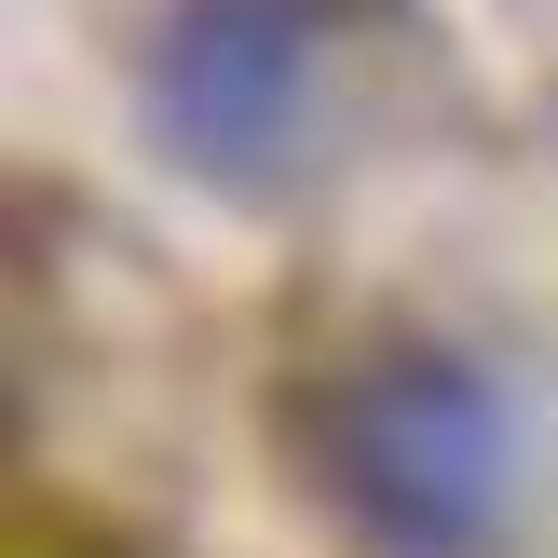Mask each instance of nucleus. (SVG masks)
Listing matches in <instances>:
<instances>
[{
	"label": "nucleus",
	"instance_id": "f03ea898",
	"mask_svg": "<svg viewBox=\"0 0 558 558\" xmlns=\"http://www.w3.org/2000/svg\"><path fill=\"white\" fill-rule=\"evenodd\" d=\"M150 109L178 136V163L259 191L300 123V0H191L150 54Z\"/></svg>",
	"mask_w": 558,
	"mask_h": 558
},
{
	"label": "nucleus",
	"instance_id": "f257e3e1",
	"mask_svg": "<svg viewBox=\"0 0 558 558\" xmlns=\"http://www.w3.org/2000/svg\"><path fill=\"white\" fill-rule=\"evenodd\" d=\"M327 477L396 558H477L505 518V396L463 354H381L327 409Z\"/></svg>",
	"mask_w": 558,
	"mask_h": 558
}]
</instances>
